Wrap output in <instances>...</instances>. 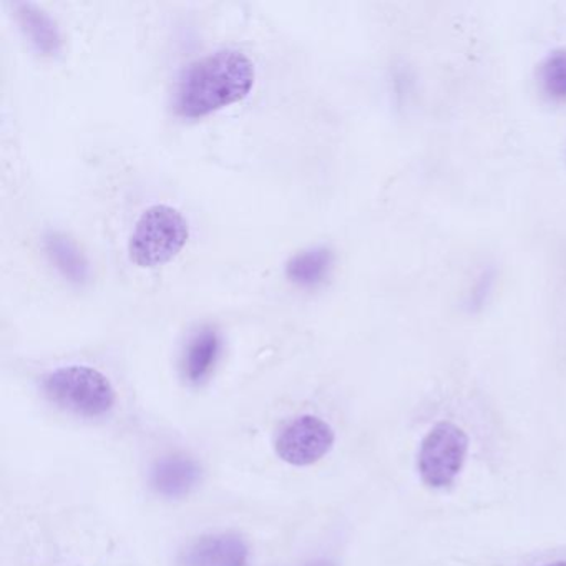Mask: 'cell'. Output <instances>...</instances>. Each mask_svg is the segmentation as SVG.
Segmentation results:
<instances>
[{
	"label": "cell",
	"mask_w": 566,
	"mask_h": 566,
	"mask_svg": "<svg viewBox=\"0 0 566 566\" xmlns=\"http://www.w3.org/2000/svg\"><path fill=\"white\" fill-rule=\"evenodd\" d=\"M545 566H566V562L549 563V565H545Z\"/></svg>",
	"instance_id": "14"
},
{
	"label": "cell",
	"mask_w": 566,
	"mask_h": 566,
	"mask_svg": "<svg viewBox=\"0 0 566 566\" xmlns=\"http://www.w3.org/2000/svg\"><path fill=\"white\" fill-rule=\"evenodd\" d=\"M333 268V251L329 248L314 247L294 254L287 261L286 276L296 286L314 290L329 280Z\"/></svg>",
	"instance_id": "11"
},
{
	"label": "cell",
	"mask_w": 566,
	"mask_h": 566,
	"mask_svg": "<svg viewBox=\"0 0 566 566\" xmlns=\"http://www.w3.org/2000/svg\"><path fill=\"white\" fill-rule=\"evenodd\" d=\"M190 240V227L184 214L170 205L147 208L135 223L128 241V254L138 268L165 266L174 261Z\"/></svg>",
	"instance_id": "2"
},
{
	"label": "cell",
	"mask_w": 566,
	"mask_h": 566,
	"mask_svg": "<svg viewBox=\"0 0 566 566\" xmlns=\"http://www.w3.org/2000/svg\"><path fill=\"white\" fill-rule=\"evenodd\" d=\"M304 566H336L333 562H329V559H314V562L307 563V565Z\"/></svg>",
	"instance_id": "13"
},
{
	"label": "cell",
	"mask_w": 566,
	"mask_h": 566,
	"mask_svg": "<svg viewBox=\"0 0 566 566\" xmlns=\"http://www.w3.org/2000/svg\"><path fill=\"white\" fill-rule=\"evenodd\" d=\"M203 470L200 463L185 453H170L151 465L148 482L157 495L167 500H180L200 485Z\"/></svg>",
	"instance_id": "7"
},
{
	"label": "cell",
	"mask_w": 566,
	"mask_h": 566,
	"mask_svg": "<svg viewBox=\"0 0 566 566\" xmlns=\"http://www.w3.org/2000/svg\"><path fill=\"white\" fill-rule=\"evenodd\" d=\"M42 390L55 406L87 419L107 416L117 402L108 377L88 366L51 370L42 377Z\"/></svg>",
	"instance_id": "3"
},
{
	"label": "cell",
	"mask_w": 566,
	"mask_h": 566,
	"mask_svg": "<svg viewBox=\"0 0 566 566\" xmlns=\"http://www.w3.org/2000/svg\"><path fill=\"white\" fill-rule=\"evenodd\" d=\"M15 19L22 34L28 39L29 45L34 49L35 54L45 59H54L61 55L64 49L61 29L57 22L35 4L21 2L14 6Z\"/></svg>",
	"instance_id": "9"
},
{
	"label": "cell",
	"mask_w": 566,
	"mask_h": 566,
	"mask_svg": "<svg viewBox=\"0 0 566 566\" xmlns=\"http://www.w3.org/2000/svg\"><path fill=\"white\" fill-rule=\"evenodd\" d=\"M247 539L234 532L207 533L185 546L178 566H250Z\"/></svg>",
	"instance_id": "6"
},
{
	"label": "cell",
	"mask_w": 566,
	"mask_h": 566,
	"mask_svg": "<svg viewBox=\"0 0 566 566\" xmlns=\"http://www.w3.org/2000/svg\"><path fill=\"white\" fill-rule=\"evenodd\" d=\"M469 453V437L465 430L452 422H439L432 427L420 443V479L430 489H446L459 475Z\"/></svg>",
	"instance_id": "4"
},
{
	"label": "cell",
	"mask_w": 566,
	"mask_h": 566,
	"mask_svg": "<svg viewBox=\"0 0 566 566\" xmlns=\"http://www.w3.org/2000/svg\"><path fill=\"white\" fill-rule=\"evenodd\" d=\"M539 88L553 104H566V49L552 52L539 65Z\"/></svg>",
	"instance_id": "12"
},
{
	"label": "cell",
	"mask_w": 566,
	"mask_h": 566,
	"mask_svg": "<svg viewBox=\"0 0 566 566\" xmlns=\"http://www.w3.org/2000/svg\"><path fill=\"white\" fill-rule=\"evenodd\" d=\"M44 250L49 261L69 283L84 286L91 281V263H88L84 251L71 237L59 233V231H51L45 234Z\"/></svg>",
	"instance_id": "10"
},
{
	"label": "cell",
	"mask_w": 566,
	"mask_h": 566,
	"mask_svg": "<svg viewBox=\"0 0 566 566\" xmlns=\"http://www.w3.org/2000/svg\"><path fill=\"white\" fill-rule=\"evenodd\" d=\"M223 349L221 334L213 326L198 329L185 346L181 356V374L190 386H201L217 369Z\"/></svg>",
	"instance_id": "8"
},
{
	"label": "cell",
	"mask_w": 566,
	"mask_h": 566,
	"mask_svg": "<svg viewBox=\"0 0 566 566\" xmlns=\"http://www.w3.org/2000/svg\"><path fill=\"white\" fill-rule=\"evenodd\" d=\"M336 442L333 427L317 416L296 417L274 440V452L293 467H310L327 455Z\"/></svg>",
	"instance_id": "5"
},
{
	"label": "cell",
	"mask_w": 566,
	"mask_h": 566,
	"mask_svg": "<svg viewBox=\"0 0 566 566\" xmlns=\"http://www.w3.org/2000/svg\"><path fill=\"white\" fill-rule=\"evenodd\" d=\"M256 69L233 49L213 52L185 69L175 88L174 107L188 120L208 117L244 101L253 91Z\"/></svg>",
	"instance_id": "1"
}]
</instances>
